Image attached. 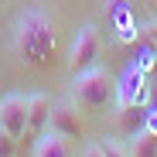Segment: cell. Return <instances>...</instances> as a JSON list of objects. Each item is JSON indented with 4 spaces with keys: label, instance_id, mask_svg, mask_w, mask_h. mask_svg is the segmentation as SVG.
Segmentation results:
<instances>
[{
    "label": "cell",
    "instance_id": "10",
    "mask_svg": "<svg viewBox=\"0 0 157 157\" xmlns=\"http://www.w3.org/2000/svg\"><path fill=\"white\" fill-rule=\"evenodd\" d=\"M126 147H130V157H157V137L147 133V130H144V133H137Z\"/></svg>",
    "mask_w": 157,
    "mask_h": 157
},
{
    "label": "cell",
    "instance_id": "6",
    "mask_svg": "<svg viewBox=\"0 0 157 157\" xmlns=\"http://www.w3.org/2000/svg\"><path fill=\"white\" fill-rule=\"evenodd\" d=\"M48 130H51V133H62L65 140H78V137H82V116H78V106H75V102H51Z\"/></svg>",
    "mask_w": 157,
    "mask_h": 157
},
{
    "label": "cell",
    "instance_id": "8",
    "mask_svg": "<svg viewBox=\"0 0 157 157\" xmlns=\"http://www.w3.org/2000/svg\"><path fill=\"white\" fill-rule=\"evenodd\" d=\"M144 123H147V106H120V130L126 133V140L144 133Z\"/></svg>",
    "mask_w": 157,
    "mask_h": 157
},
{
    "label": "cell",
    "instance_id": "16",
    "mask_svg": "<svg viewBox=\"0 0 157 157\" xmlns=\"http://www.w3.org/2000/svg\"><path fill=\"white\" fill-rule=\"evenodd\" d=\"M154 106H157V102H154Z\"/></svg>",
    "mask_w": 157,
    "mask_h": 157
},
{
    "label": "cell",
    "instance_id": "1",
    "mask_svg": "<svg viewBox=\"0 0 157 157\" xmlns=\"http://www.w3.org/2000/svg\"><path fill=\"white\" fill-rule=\"evenodd\" d=\"M14 51L24 65H48L51 55H55V41H58V31H55V17L44 14L41 7H28L24 14H17L14 21Z\"/></svg>",
    "mask_w": 157,
    "mask_h": 157
},
{
    "label": "cell",
    "instance_id": "4",
    "mask_svg": "<svg viewBox=\"0 0 157 157\" xmlns=\"http://www.w3.org/2000/svg\"><path fill=\"white\" fill-rule=\"evenodd\" d=\"M150 96L147 89V72L137 65H126V72L116 78V109L120 106H144Z\"/></svg>",
    "mask_w": 157,
    "mask_h": 157
},
{
    "label": "cell",
    "instance_id": "9",
    "mask_svg": "<svg viewBox=\"0 0 157 157\" xmlns=\"http://www.w3.org/2000/svg\"><path fill=\"white\" fill-rule=\"evenodd\" d=\"M34 157H68V140L62 133L44 130V133L38 137V144H34Z\"/></svg>",
    "mask_w": 157,
    "mask_h": 157
},
{
    "label": "cell",
    "instance_id": "2",
    "mask_svg": "<svg viewBox=\"0 0 157 157\" xmlns=\"http://www.w3.org/2000/svg\"><path fill=\"white\" fill-rule=\"evenodd\" d=\"M116 99V78L102 68V65H89L82 72H75L72 78V102L86 113H99L106 109V102Z\"/></svg>",
    "mask_w": 157,
    "mask_h": 157
},
{
    "label": "cell",
    "instance_id": "3",
    "mask_svg": "<svg viewBox=\"0 0 157 157\" xmlns=\"http://www.w3.org/2000/svg\"><path fill=\"white\" fill-rule=\"evenodd\" d=\"M99 51H102V41H99V31L92 28V24H86V28H78L75 38H72V48H68V65L75 72H82L89 65L99 62Z\"/></svg>",
    "mask_w": 157,
    "mask_h": 157
},
{
    "label": "cell",
    "instance_id": "13",
    "mask_svg": "<svg viewBox=\"0 0 157 157\" xmlns=\"http://www.w3.org/2000/svg\"><path fill=\"white\" fill-rule=\"evenodd\" d=\"M144 130L157 137V106H147V123H144Z\"/></svg>",
    "mask_w": 157,
    "mask_h": 157
},
{
    "label": "cell",
    "instance_id": "12",
    "mask_svg": "<svg viewBox=\"0 0 157 157\" xmlns=\"http://www.w3.org/2000/svg\"><path fill=\"white\" fill-rule=\"evenodd\" d=\"M17 144H21V140H14L7 130H0V157H14V154H17Z\"/></svg>",
    "mask_w": 157,
    "mask_h": 157
},
{
    "label": "cell",
    "instance_id": "5",
    "mask_svg": "<svg viewBox=\"0 0 157 157\" xmlns=\"http://www.w3.org/2000/svg\"><path fill=\"white\" fill-rule=\"evenodd\" d=\"M0 130H7L14 140H24V133H28V96L10 92L0 99Z\"/></svg>",
    "mask_w": 157,
    "mask_h": 157
},
{
    "label": "cell",
    "instance_id": "7",
    "mask_svg": "<svg viewBox=\"0 0 157 157\" xmlns=\"http://www.w3.org/2000/svg\"><path fill=\"white\" fill-rule=\"evenodd\" d=\"M48 116H51V99L44 92H31L28 96V133L24 137H41L48 130Z\"/></svg>",
    "mask_w": 157,
    "mask_h": 157
},
{
    "label": "cell",
    "instance_id": "15",
    "mask_svg": "<svg viewBox=\"0 0 157 157\" xmlns=\"http://www.w3.org/2000/svg\"><path fill=\"white\" fill-rule=\"evenodd\" d=\"M150 75H154V78H157V58H154V65H150Z\"/></svg>",
    "mask_w": 157,
    "mask_h": 157
},
{
    "label": "cell",
    "instance_id": "14",
    "mask_svg": "<svg viewBox=\"0 0 157 157\" xmlns=\"http://www.w3.org/2000/svg\"><path fill=\"white\" fill-rule=\"evenodd\" d=\"M82 157H106V154H102V147H99V144H89V147L82 150Z\"/></svg>",
    "mask_w": 157,
    "mask_h": 157
},
{
    "label": "cell",
    "instance_id": "11",
    "mask_svg": "<svg viewBox=\"0 0 157 157\" xmlns=\"http://www.w3.org/2000/svg\"><path fill=\"white\" fill-rule=\"evenodd\" d=\"M99 147H102V154H106V157H130V147H126L123 140H116V137L99 140Z\"/></svg>",
    "mask_w": 157,
    "mask_h": 157
}]
</instances>
